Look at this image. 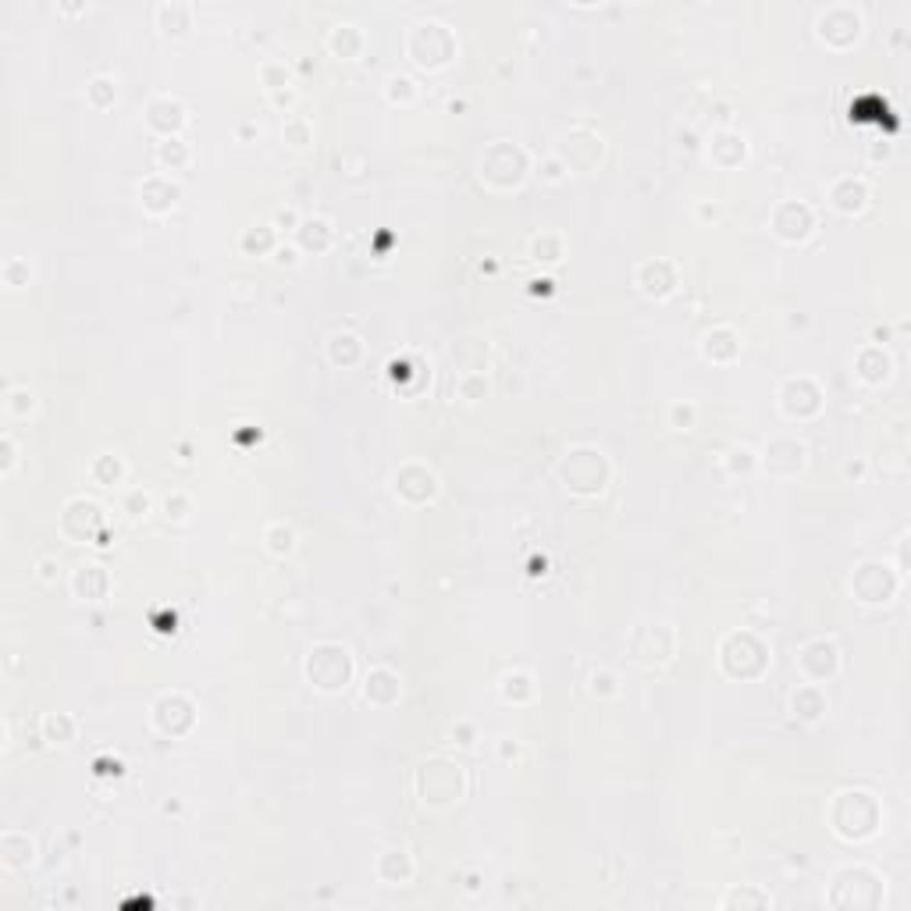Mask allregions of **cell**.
I'll use <instances>...</instances> for the list:
<instances>
[{
	"mask_svg": "<svg viewBox=\"0 0 911 911\" xmlns=\"http://www.w3.org/2000/svg\"><path fill=\"white\" fill-rule=\"evenodd\" d=\"M296 239H300V246H303L306 253H324L331 246L335 232H331V224L324 217H306L296 228Z\"/></svg>",
	"mask_w": 911,
	"mask_h": 911,
	"instance_id": "obj_26",
	"label": "cell"
},
{
	"mask_svg": "<svg viewBox=\"0 0 911 911\" xmlns=\"http://www.w3.org/2000/svg\"><path fill=\"white\" fill-rule=\"evenodd\" d=\"M267 250H275V228L260 224L242 235V253H267Z\"/></svg>",
	"mask_w": 911,
	"mask_h": 911,
	"instance_id": "obj_37",
	"label": "cell"
},
{
	"mask_svg": "<svg viewBox=\"0 0 911 911\" xmlns=\"http://www.w3.org/2000/svg\"><path fill=\"white\" fill-rule=\"evenodd\" d=\"M591 691H595V695H616V691H619V688H616V677H612V673H595V677H591Z\"/></svg>",
	"mask_w": 911,
	"mask_h": 911,
	"instance_id": "obj_50",
	"label": "cell"
},
{
	"mask_svg": "<svg viewBox=\"0 0 911 911\" xmlns=\"http://www.w3.org/2000/svg\"><path fill=\"white\" fill-rule=\"evenodd\" d=\"M670 626L666 623H659V626H637L634 634H630V655L637 659V662H648V666H662V662H670L673 659V652H677V637L673 641H662L659 644V637L666 634Z\"/></svg>",
	"mask_w": 911,
	"mask_h": 911,
	"instance_id": "obj_12",
	"label": "cell"
},
{
	"mask_svg": "<svg viewBox=\"0 0 911 911\" xmlns=\"http://www.w3.org/2000/svg\"><path fill=\"white\" fill-rule=\"evenodd\" d=\"M887 371H890V360L883 356V349L869 346V349H862V353H858V374H862L869 385L883 381V378H887Z\"/></svg>",
	"mask_w": 911,
	"mask_h": 911,
	"instance_id": "obj_31",
	"label": "cell"
},
{
	"mask_svg": "<svg viewBox=\"0 0 911 911\" xmlns=\"http://www.w3.org/2000/svg\"><path fill=\"white\" fill-rule=\"evenodd\" d=\"M39 733H43V740H47V744L65 748V744H72V740H75L79 723H75V715H68V712H47V715L39 719Z\"/></svg>",
	"mask_w": 911,
	"mask_h": 911,
	"instance_id": "obj_22",
	"label": "cell"
},
{
	"mask_svg": "<svg viewBox=\"0 0 911 911\" xmlns=\"http://www.w3.org/2000/svg\"><path fill=\"white\" fill-rule=\"evenodd\" d=\"M364 695H367V702H371V705H378V709H389V705H396V702H399V695H403V684H399V677H396L392 670L378 666V670H371V673H367Z\"/></svg>",
	"mask_w": 911,
	"mask_h": 911,
	"instance_id": "obj_17",
	"label": "cell"
},
{
	"mask_svg": "<svg viewBox=\"0 0 911 911\" xmlns=\"http://www.w3.org/2000/svg\"><path fill=\"white\" fill-rule=\"evenodd\" d=\"M385 97L392 103H409L416 97V86H413L409 75H389L385 79Z\"/></svg>",
	"mask_w": 911,
	"mask_h": 911,
	"instance_id": "obj_40",
	"label": "cell"
},
{
	"mask_svg": "<svg viewBox=\"0 0 911 911\" xmlns=\"http://www.w3.org/2000/svg\"><path fill=\"white\" fill-rule=\"evenodd\" d=\"M164 509H168V516H171V520L186 523V520H189V512H193V499H189L186 492H171V495L164 499Z\"/></svg>",
	"mask_w": 911,
	"mask_h": 911,
	"instance_id": "obj_45",
	"label": "cell"
},
{
	"mask_svg": "<svg viewBox=\"0 0 911 911\" xmlns=\"http://www.w3.org/2000/svg\"><path fill=\"white\" fill-rule=\"evenodd\" d=\"M186 161H189V150H186V143H182L179 136H168V139L157 143V164H161V168H171V171H175V168H182Z\"/></svg>",
	"mask_w": 911,
	"mask_h": 911,
	"instance_id": "obj_34",
	"label": "cell"
},
{
	"mask_svg": "<svg viewBox=\"0 0 911 911\" xmlns=\"http://www.w3.org/2000/svg\"><path fill=\"white\" fill-rule=\"evenodd\" d=\"M107 588H110V577H107L103 566H97V563L75 566V574H72V595L79 602H101L103 595H107Z\"/></svg>",
	"mask_w": 911,
	"mask_h": 911,
	"instance_id": "obj_16",
	"label": "cell"
},
{
	"mask_svg": "<svg viewBox=\"0 0 911 911\" xmlns=\"http://www.w3.org/2000/svg\"><path fill=\"white\" fill-rule=\"evenodd\" d=\"M4 285H7V289H22V285H29V264H25V260H18V257H11V260L4 264Z\"/></svg>",
	"mask_w": 911,
	"mask_h": 911,
	"instance_id": "obj_44",
	"label": "cell"
},
{
	"mask_svg": "<svg viewBox=\"0 0 911 911\" xmlns=\"http://www.w3.org/2000/svg\"><path fill=\"white\" fill-rule=\"evenodd\" d=\"M416 794L427 809H452L467 794V776L449 758H431L416 769Z\"/></svg>",
	"mask_w": 911,
	"mask_h": 911,
	"instance_id": "obj_1",
	"label": "cell"
},
{
	"mask_svg": "<svg viewBox=\"0 0 911 911\" xmlns=\"http://www.w3.org/2000/svg\"><path fill=\"white\" fill-rule=\"evenodd\" d=\"M275 224H289L293 232L300 228V214L296 210H278V217H275Z\"/></svg>",
	"mask_w": 911,
	"mask_h": 911,
	"instance_id": "obj_52",
	"label": "cell"
},
{
	"mask_svg": "<svg viewBox=\"0 0 911 911\" xmlns=\"http://www.w3.org/2000/svg\"><path fill=\"white\" fill-rule=\"evenodd\" d=\"M709 157L719 168H733V164H740L748 157V143H744V136L723 128V132H715L709 139Z\"/></svg>",
	"mask_w": 911,
	"mask_h": 911,
	"instance_id": "obj_21",
	"label": "cell"
},
{
	"mask_svg": "<svg viewBox=\"0 0 911 911\" xmlns=\"http://www.w3.org/2000/svg\"><path fill=\"white\" fill-rule=\"evenodd\" d=\"M282 136H285L289 146H306V143L313 139V128H310V121H306L303 114H293V118H285Z\"/></svg>",
	"mask_w": 911,
	"mask_h": 911,
	"instance_id": "obj_38",
	"label": "cell"
},
{
	"mask_svg": "<svg viewBox=\"0 0 911 911\" xmlns=\"http://www.w3.org/2000/svg\"><path fill=\"white\" fill-rule=\"evenodd\" d=\"M296 253H300V250H293V246H282V250H278V264H296V260H300Z\"/></svg>",
	"mask_w": 911,
	"mask_h": 911,
	"instance_id": "obj_53",
	"label": "cell"
},
{
	"mask_svg": "<svg viewBox=\"0 0 911 911\" xmlns=\"http://www.w3.org/2000/svg\"><path fill=\"white\" fill-rule=\"evenodd\" d=\"M740 353V338H737V331L733 328H712L702 335V356L712 360V364H730L733 356Z\"/></svg>",
	"mask_w": 911,
	"mask_h": 911,
	"instance_id": "obj_20",
	"label": "cell"
},
{
	"mask_svg": "<svg viewBox=\"0 0 911 911\" xmlns=\"http://www.w3.org/2000/svg\"><path fill=\"white\" fill-rule=\"evenodd\" d=\"M392 488H396L399 499L420 506V503H431V499L438 495V477H434V470L424 467V463H406V467L396 470Z\"/></svg>",
	"mask_w": 911,
	"mask_h": 911,
	"instance_id": "obj_8",
	"label": "cell"
},
{
	"mask_svg": "<svg viewBox=\"0 0 911 911\" xmlns=\"http://www.w3.org/2000/svg\"><path fill=\"white\" fill-rule=\"evenodd\" d=\"M798 666H802V673H805V680H809V684H822V680H829V677L837 673V666H840V652H837V644H833V641L815 637V641H809V644L798 652Z\"/></svg>",
	"mask_w": 911,
	"mask_h": 911,
	"instance_id": "obj_10",
	"label": "cell"
},
{
	"mask_svg": "<svg viewBox=\"0 0 911 911\" xmlns=\"http://www.w3.org/2000/svg\"><path fill=\"white\" fill-rule=\"evenodd\" d=\"M791 705H794V715H802V719H809V723H815V719H819V715L826 712V698H822L819 684H802V688L794 691Z\"/></svg>",
	"mask_w": 911,
	"mask_h": 911,
	"instance_id": "obj_27",
	"label": "cell"
},
{
	"mask_svg": "<svg viewBox=\"0 0 911 911\" xmlns=\"http://www.w3.org/2000/svg\"><path fill=\"white\" fill-rule=\"evenodd\" d=\"M90 474H93V481H97V485L114 488V485H121V477H125V463H121V456H118V452H101V456L93 460Z\"/></svg>",
	"mask_w": 911,
	"mask_h": 911,
	"instance_id": "obj_29",
	"label": "cell"
},
{
	"mask_svg": "<svg viewBox=\"0 0 911 911\" xmlns=\"http://www.w3.org/2000/svg\"><path fill=\"white\" fill-rule=\"evenodd\" d=\"M0 858L14 872L36 865V840L25 829H4V837H0Z\"/></svg>",
	"mask_w": 911,
	"mask_h": 911,
	"instance_id": "obj_15",
	"label": "cell"
},
{
	"mask_svg": "<svg viewBox=\"0 0 911 911\" xmlns=\"http://www.w3.org/2000/svg\"><path fill=\"white\" fill-rule=\"evenodd\" d=\"M541 168H545V171H541V175H545V179H548V182H563V179H566V164H563V161H559V157H548V161H545V164H541Z\"/></svg>",
	"mask_w": 911,
	"mask_h": 911,
	"instance_id": "obj_51",
	"label": "cell"
},
{
	"mask_svg": "<svg viewBox=\"0 0 911 911\" xmlns=\"http://www.w3.org/2000/svg\"><path fill=\"white\" fill-rule=\"evenodd\" d=\"M328 47H331V54L335 57H342V61H356L360 54H364V32L356 29V25H335L331 32H328Z\"/></svg>",
	"mask_w": 911,
	"mask_h": 911,
	"instance_id": "obj_24",
	"label": "cell"
},
{
	"mask_svg": "<svg viewBox=\"0 0 911 911\" xmlns=\"http://www.w3.org/2000/svg\"><path fill=\"white\" fill-rule=\"evenodd\" d=\"M460 396L467 399V403H481V399H488V374H481V371H474V374H460Z\"/></svg>",
	"mask_w": 911,
	"mask_h": 911,
	"instance_id": "obj_36",
	"label": "cell"
},
{
	"mask_svg": "<svg viewBox=\"0 0 911 911\" xmlns=\"http://www.w3.org/2000/svg\"><path fill=\"white\" fill-rule=\"evenodd\" d=\"M146 125L164 132V139H168V136H175L186 125V107L179 101H171V97H153V101L146 103Z\"/></svg>",
	"mask_w": 911,
	"mask_h": 911,
	"instance_id": "obj_18",
	"label": "cell"
},
{
	"mask_svg": "<svg viewBox=\"0 0 911 911\" xmlns=\"http://www.w3.org/2000/svg\"><path fill=\"white\" fill-rule=\"evenodd\" d=\"M602 153H606L602 136H595L591 128H574V132L563 136L556 157L566 164V171H591L602 161Z\"/></svg>",
	"mask_w": 911,
	"mask_h": 911,
	"instance_id": "obj_6",
	"label": "cell"
},
{
	"mask_svg": "<svg viewBox=\"0 0 911 911\" xmlns=\"http://www.w3.org/2000/svg\"><path fill=\"white\" fill-rule=\"evenodd\" d=\"M374 872H378V880H381V883H389V887H403V883L413 880V858L406 854L403 847H389V851H381V854H378Z\"/></svg>",
	"mask_w": 911,
	"mask_h": 911,
	"instance_id": "obj_19",
	"label": "cell"
},
{
	"mask_svg": "<svg viewBox=\"0 0 911 911\" xmlns=\"http://www.w3.org/2000/svg\"><path fill=\"white\" fill-rule=\"evenodd\" d=\"M57 570H61V563H57L54 556H43V559L36 563V574H39V581H47V584L57 581Z\"/></svg>",
	"mask_w": 911,
	"mask_h": 911,
	"instance_id": "obj_49",
	"label": "cell"
},
{
	"mask_svg": "<svg viewBox=\"0 0 911 911\" xmlns=\"http://www.w3.org/2000/svg\"><path fill=\"white\" fill-rule=\"evenodd\" d=\"M153 506V499H150V492H143V488H132L128 495H125V503H121V512H128L132 520H139V516H146Z\"/></svg>",
	"mask_w": 911,
	"mask_h": 911,
	"instance_id": "obj_42",
	"label": "cell"
},
{
	"mask_svg": "<svg viewBox=\"0 0 911 911\" xmlns=\"http://www.w3.org/2000/svg\"><path fill=\"white\" fill-rule=\"evenodd\" d=\"M829 203H833L840 214H858V210L869 203V189H865V182H858V179H840V182L829 189Z\"/></svg>",
	"mask_w": 911,
	"mask_h": 911,
	"instance_id": "obj_23",
	"label": "cell"
},
{
	"mask_svg": "<svg viewBox=\"0 0 911 911\" xmlns=\"http://www.w3.org/2000/svg\"><path fill=\"white\" fill-rule=\"evenodd\" d=\"M264 86L275 93V90H282V86H289V72L282 68V65H264Z\"/></svg>",
	"mask_w": 911,
	"mask_h": 911,
	"instance_id": "obj_47",
	"label": "cell"
},
{
	"mask_svg": "<svg viewBox=\"0 0 911 911\" xmlns=\"http://www.w3.org/2000/svg\"><path fill=\"white\" fill-rule=\"evenodd\" d=\"M264 541H267V552H275V556H289V552L296 548V530H293V527H285V523H271V527L264 530Z\"/></svg>",
	"mask_w": 911,
	"mask_h": 911,
	"instance_id": "obj_35",
	"label": "cell"
},
{
	"mask_svg": "<svg viewBox=\"0 0 911 911\" xmlns=\"http://www.w3.org/2000/svg\"><path fill=\"white\" fill-rule=\"evenodd\" d=\"M609 474H612V467H609L606 452L591 449V445H581V449L566 452V460H563V481L577 495H599L609 485Z\"/></svg>",
	"mask_w": 911,
	"mask_h": 911,
	"instance_id": "obj_4",
	"label": "cell"
},
{
	"mask_svg": "<svg viewBox=\"0 0 911 911\" xmlns=\"http://www.w3.org/2000/svg\"><path fill=\"white\" fill-rule=\"evenodd\" d=\"M695 420H698V409L691 403H673L670 406V427L673 431H691L695 427Z\"/></svg>",
	"mask_w": 911,
	"mask_h": 911,
	"instance_id": "obj_43",
	"label": "cell"
},
{
	"mask_svg": "<svg viewBox=\"0 0 911 911\" xmlns=\"http://www.w3.org/2000/svg\"><path fill=\"white\" fill-rule=\"evenodd\" d=\"M776 399H780L784 416H791V420H809V416L819 413V406H822V392H819V385H815L811 378H787V381L780 385Z\"/></svg>",
	"mask_w": 911,
	"mask_h": 911,
	"instance_id": "obj_7",
	"label": "cell"
},
{
	"mask_svg": "<svg viewBox=\"0 0 911 911\" xmlns=\"http://www.w3.org/2000/svg\"><path fill=\"white\" fill-rule=\"evenodd\" d=\"M360 356H364L360 335H353V331H335V335L328 338V360H331L335 367H353Z\"/></svg>",
	"mask_w": 911,
	"mask_h": 911,
	"instance_id": "obj_25",
	"label": "cell"
},
{
	"mask_svg": "<svg viewBox=\"0 0 911 911\" xmlns=\"http://www.w3.org/2000/svg\"><path fill=\"white\" fill-rule=\"evenodd\" d=\"M634 282H637V289H641L648 300H666V296H673V289H677V267H673L670 260H644V264L637 267Z\"/></svg>",
	"mask_w": 911,
	"mask_h": 911,
	"instance_id": "obj_13",
	"label": "cell"
},
{
	"mask_svg": "<svg viewBox=\"0 0 911 911\" xmlns=\"http://www.w3.org/2000/svg\"><path fill=\"white\" fill-rule=\"evenodd\" d=\"M306 677L317 691L324 695H338L349 688L353 680V655L346 644H335V641H320L310 648L306 655Z\"/></svg>",
	"mask_w": 911,
	"mask_h": 911,
	"instance_id": "obj_3",
	"label": "cell"
},
{
	"mask_svg": "<svg viewBox=\"0 0 911 911\" xmlns=\"http://www.w3.org/2000/svg\"><path fill=\"white\" fill-rule=\"evenodd\" d=\"M762 467H766L769 474H776V477H794V474H802V467H805V445H802L798 438L780 434V438L766 442Z\"/></svg>",
	"mask_w": 911,
	"mask_h": 911,
	"instance_id": "obj_9",
	"label": "cell"
},
{
	"mask_svg": "<svg viewBox=\"0 0 911 911\" xmlns=\"http://www.w3.org/2000/svg\"><path fill=\"white\" fill-rule=\"evenodd\" d=\"M4 409L11 413V416H29L32 409H36V396H32V389H7V399H4Z\"/></svg>",
	"mask_w": 911,
	"mask_h": 911,
	"instance_id": "obj_39",
	"label": "cell"
},
{
	"mask_svg": "<svg viewBox=\"0 0 911 911\" xmlns=\"http://www.w3.org/2000/svg\"><path fill=\"white\" fill-rule=\"evenodd\" d=\"M179 197H182V189L168 175H150L139 186V203H143L146 214H168V210H175Z\"/></svg>",
	"mask_w": 911,
	"mask_h": 911,
	"instance_id": "obj_14",
	"label": "cell"
},
{
	"mask_svg": "<svg viewBox=\"0 0 911 911\" xmlns=\"http://www.w3.org/2000/svg\"><path fill=\"white\" fill-rule=\"evenodd\" d=\"M406 54H409V61L416 65V68H427V72H434V68H445L452 57H456V36H452V29L449 25H442V22H416V25H409V32H406Z\"/></svg>",
	"mask_w": 911,
	"mask_h": 911,
	"instance_id": "obj_2",
	"label": "cell"
},
{
	"mask_svg": "<svg viewBox=\"0 0 911 911\" xmlns=\"http://www.w3.org/2000/svg\"><path fill=\"white\" fill-rule=\"evenodd\" d=\"M811 228H815V214H811V206H805V203L784 200L773 210V232H776V239H784V242H802V239H809Z\"/></svg>",
	"mask_w": 911,
	"mask_h": 911,
	"instance_id": "obj_11",
	"label": "cell"
},
{
	"mask_svg": "<svg viewBox=\"0 0 911 911\" xmlns=\"http://www.w3.org/2000/svg\"><path fill=\"white\" fill-rule=\"evenodd\" d=\"M563 250H566V242H563L559 232H541V235L530 239V257L541 260V264H559Z\"/></svg>",
	"mask_w": 911,
	"mask_h": 911,
	"instance_id": "obj_30",
	"label": "cell"
},
{
	"mask_svg": "<svg viewBox=\"0 0 911 911\" xmlns=\"http://www.w3.org/2000/svg\"><path fill=\"white\" fill-rule=\"evenodd\" d=\"M530 171V157L512 143H492L481 157V179L495 189H516Z\"/></svg>",
	"mask_w": 911,
	"mask_h": 911,
	"instance_id": "obj_5",
	"label": "cell"
},
{
	"mask_svg": "<svg viewBox=\"0 0 911 911\" xmlns=\"http://www.w3.org/2000/svg\"><path fill=\"white\" fill-rule=\"evenodd\" d=\"M726 467H730L733 474H737V470H744V474H748V470H755V467H758V456H755L748 445H737V449H730Z\"/></svg>",
	"mask_w": 911,
	"mask_h": 911,
	"instance_id": "obj_46",
	"label": "cell"
},
{
	"mask_svg": "<svg viewBox=\"0 0 911 911\" xmlns=\"http://www.w3.org/2000/svg\"><path fill=\"white\" fill-rule=\"evenodd\" d=\"M773 898L762 894L758 887H733L719 898V908H769Z\"/></svg>",
	"mask_w": 911,
	"mask_h": 911,
	"instance_id": "obj_28",
	"label": "cell"
},
{
	"mask_svg": "<svg viewBox=\"0 0 911 911\" xmlns=\"http://www.w3.org/2000/svg\"><path fill=\"white\" fill-rule=\"evenodd\" d=\"M157 22H161V29L164 32H175V36H182L186 29H189V18H193V7H186V4H157Z\"/></svg>",
	"mask_w": 911,
	"mask_h": 911,
	"instance_id": "obj_32",
	"label": "cell"
},
{
	"mask_svg": "<svg viewBox=\"0 0 911 911\" xmlns=\"http://www.w3.org/2000/svg\"><path fill=\"white\" fill-rule=\"evenodd\" d=\"M503 698L506 702H530L534 698V680H530V673H523V670H516V673H506L503 677Z\"/></svg>",
	"mask_w": 911,
	"mask_h": 911,
	"instance_id": "obj_33",
	"label": "cell"
},
{
	"mask_svg": "<svg viewBox=\"0 0 911 911\" xmlns=\"http://www.w3.org/2000/svg\"><path fill=\"white\" fill-rule=\"evenodd\" d=\"M0 449H4V467H0V474L7 477V474L18 467V445H14L11 434H0Z\"/></svg>",
	"mask_w": 911,
	"mask_h": 911,
	"instance_id": "obj_48",
	"label": "cell"
},
{
	"mask_svg": "<svg viewBox=\"0 0 911 911\" xmlns=\"http://www.w3.org/2000/svg\"><path fill=\"white\" fill-rule=\"evenodd\" d=\"M86 97L93 107H107V103H114L118 97V90H114V79H107V75H97L90 86H86Z\"/></svg>",
	"mask_w": 911,
	"mask_h": 911,
	"instance_id": "obj_41",
	"label": "cell"
}]
</instances>
